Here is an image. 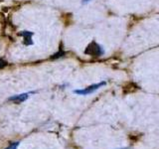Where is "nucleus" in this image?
Listing matches in <instances>:
<instances>
[{"label": "nucleus", "instance_id": "nucleus-1", "mask_svg": "<svg viewBox=\"0 0 159 149\" xmlns=\"http://www.w3.org/2000/svg\"><path fill=\"white\" fill-rule=\"evenodd\" d=\"M104 49L102 45H99L98 43H97L96 41H93L89 43L86 50H84V54L89 55V56L92 57H102L104 55Z\"/></svg>", "mask_w": 159, "mask_h": 149}, {"label": "nucleus", "instance_id": "nucleus-7", "mask_svg": "<svg viewBox=\"0 0 159 149\" xmlns=\"http://www.w3.org/2000/svg\"><path fill=\"white\" fill-rule=\"evenodd\" d=\"M65 53L64 52H60L58 54H55L54 55V57H52V59H56V58H60V57H62V55H64Z\"/></svg>", "mask_w": 159, "mask_h": 149}, {"label": "nucleus", "instance_id": "nucleus-9", "mask_svg": "<svg viewBox=\"0 0 159 149\" xmlns=\"http://www.w3.org/2000/svg\"><path fill=\"white\" fill-rule=\"evenodd\" d=\"M121 149H127V148H121Z\"/></svg>", "mask_w": 159, "mask_h": 149}, {"label": "nucleus", "instance_id": "nucleus-5", "mask_svg": "<svg viewBox=\"0 0 159 149\" xmlns=\"http://www.w3.org/2000/svg\"><path fill=\"white\" fill-rule=\"evenodd\" d=\"M19 141H16V142H13V143H11L10 145L6 148V149H17V147L19 146Z\"/></svg>", "mask_w": 159, "mask_h": 149}, {"label": "nucleus", "instance_id": "nucleus-6", "mask_svg": "<svg viewBox=\"0 0 159 149\" xmlns=\"http://www.w3.org/2000/svg\"><path fill=\"white\" fill-rule=\"evenodd\" d=\"M6 66H7V62L4 61V60H2V59H0V70L5 68Z\"/></svg>", "mask_w": 159, "mask_h": 149}, {"label": "nucleus", "instance_id": "nucleus-2", "mask_svg": "<svg viewBox=\"0 0 159 149\" xmlns=\"http://www.w3.org/2000/svg\"><path fill=\"white\" fill-rule=\"evenodd\" d=\"M106 84H107L106 82H101V83H98L94 84H91V86H89L83 89H75L74 93L76 94H79V96H88V94H91V93H94L96 91H98V88L106 86Z\"/></svg>", "mask_w": 159, "mask_h": 149}, {"label": "nucleus", "instance_id": "nucleus-4", "mask_svg": "<svg viewBox=\"0 0 159 149\" xmlns=\"http://www.w3.org/2000/svg\"><path fill=\"white\" fill-rule=\"evenodd\" d=\"M19 36L23 37L24 41H23V44L25 46H32L34 44L33 41H32V37L34 36V32H31V31H21L19 33Z\"/></svg>", "mask_w": 159, "mask_h": 149}, {"label": "nucleus", "instance_id": "nucleus-8", "mask_svg": "<svg viewBox=\"0 0 159 149\" xmlns=\"http://www.w3.org/2000/svg\"><path fill=\"white\" fill-rule=\"evenodd\" d=\"M92 0H82V4H88L89 2H91Z\"/></svg>", "mask_w": 159, "mask_h": 149}, {"label": "nucleus", "instance_id": "nucleus-3", "mask_svg": "<svg viewBox=\"0 0 159 149\" xmlns=\"http://www.w3.org/2000/svg\"><path fill=\"white\" fill-rule=\"evenodd\" d=\"M30 93H34L33 92L32 93H20V94H16V96H13L11 97L8 98L9 102H12L14 103H21V102H24L25 101H27L29 98V94Z\"/></svg>", "mask_w": 159, "mask_h": 149}]
</instances>
